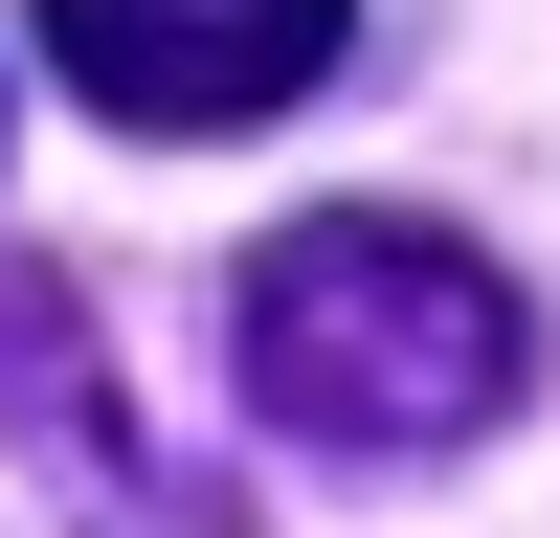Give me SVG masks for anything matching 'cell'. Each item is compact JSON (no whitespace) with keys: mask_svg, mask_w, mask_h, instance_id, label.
<instances>
[{"mask_svg":"<svg viewBox=\"0 0 560 538\" xmlns=\"http://www.w3.org/2000/svg\"><path fill=\"white\" fill-rule=\"evenodd\" d=\"M23 23L113 134H269L359 68V0H23Z\"/></svg>","mask_w":560,"mask_h":538,"instance_id":"cell-2","label":"cell"},{"mask_svg":"<svg viewBox=\"0 0 560 538\" xmlns=\"http://www.w3.org/2000/svg\"><path fill=\"white\" fill-rule=\"evenodd\" d=\"M224 382H247V426L337 448V471H427V448L538 404V292L493 247H448L427 202H337V224H269L247 247Z\"/></svg>","mask_w":560,"mask_h":538,"instance_id":"cell-1","label":"cell"}]
</instances>
